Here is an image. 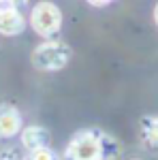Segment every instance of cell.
<instances>
[{
	"instance_id": "obj_12",
	"label": "cell",
	"mask_w": 158,
	"mask_h": 160,
	"mask_svg": "<svg viewBox=\"0 0 158 160\" xmlns=\"http://www.w3.org/2000/svg\"><path fill=\"white\" fill-rule=\"evenodd\" d=\"M154 22H156V26H158V4H156V9H154Z\"/></svg>"
},
{
	"instance_id": "obj_5",
	"label": "cell",
	"mask_w": 158,
	"mask_h": 160,
	"mask_svg": "<svg viewBox=\"0 0 158 160\" xmlns=\"http://www.w3.org/2000/svg\"><path fill=\"white\" fill-rule=\"evenodd\" d=\"M22 130V115L15 107H0V139H11Z\"/></svg>"
},
{
	"instance_id": "obj_10",
	"label": "cell",
	"mask_w": 158,
	"mask_h": 160,
	"mask_svg": "<svg viewBox=\"0 0 158 160\" xmlns=\"http://www.w3.org/2000/svg\"><path fill=\"white\" fill-rule=\"evenodd\" d=\"M0 160H22L15 152H11V149H7V152H2L0 154Z\"/></svg>"
},
{
	"instance_id": "obj_13",
	"label": "cell",
	"mask_w": 158,
	"mask_h": 160,
	"mask_svg": "<svg viewBox=\"0 0 158 160\" xmlns=\"http://www.w3.org/2000/svg\"><path fill=\"white\" fill-rule=\"evenodd\" d=\"M135 160H137V158H135Z\"/></svg>"
},
{
	"instance_id": "obj_3",
	"label": "cell",
	"mask_w": 158,
	"mask_h": 160,
	"mask_svg": "<svg viewBox=\"0 0 158 160\" xmlns=\"http://www.w3.org/2000/svg\"><path fill=\"white\" fill-rule=\"evenodd\" d=\"M30 26L43 38H51L62 28V11L54 2H38L30 13Z\"/></svg>"
},
{
	"instance_id": "obj_2",
	"label": "cell",
	"mask_w": 158,
	"mask_h": 160,
	"mask_svg": "<svg viewBox=\"0 0 158 160\" xmlns=\"http://www.w3.org/2000/svg\"><path fill=\"white\" fill-rule=\"evenodd\" d=\"M73 58V49L71 45H66L64 41H47L43 45H38L37 49L32 51V64L37 71H60L64 68Z\"/></svg>"
},
{
	"instance_id": "obj_7",
	"label": "cell",
	"mask_w": 158,
	"mask_h": 160,
	"mask_svg": "<svg viewBox=\"0 0 158 160\" xmlns=\"http://www.w3.org/2000/svg\"><path fill=\"white\" fill-rule=\"evenodd\" d=\"M24 15L19 11H9L0 13V34L4 37H15L24 30Z\"/></svg>"
},
{
	"instance_id": "obj_6",
	"label": "cell",
	"mask_w": 158,
	"mask_h": 160,
	"mask_svg": "<svg viewBox=\"0 0 158 160\" xmlns=\"http://www.w3.org/2000/svg\"><path fill=\"white\" fill-rule=\"evenodd\" d=\"M139 135L141 141L150 152L158 154V115H143L139 122Z\"/></svg>"
},
{
	"instance_id": "obj_11",
	"label": "cell",
	"mask_w": 158,
	"mask_h": 160,
	"mask_svg": "<svg viewBox=\"0 0 158 160\" xmlns=\"http://www.w3.org/2000/svg\"><path fill=\"white\" fill-rule=\"evenodd\" d=\"M90 4H92V7H107L109 2H107V0H92Z\"/></svg>"
},
{
	"instance_id": "obj_4",
	"label": "cell",
	"mask_w": 158,
	"mask_h": 160,
	"mask_svg": "<svg viewBox=\"0 0 158 160\" xmlns=\"http://www.w3.org/2000/svg\"><path fill=\"white\" fill-rule=\"evenodd\" d=\"M49 143H51V132L45 126H28L22 130V145L30 152L49 148Z\"/></svg>"
},
{
	"instance_id": "obj_1",
	"label": "cell",
	"mask_w": 158,
	"mask_h": 160,
	"mask_svg": "<svg viewBox=\"0 0 158 160\" xmlns=\"http://www.w3.org/2000/svg\"><path fill=\"white\" fill-rule=\"evenodd\" d=\"M118 141L98 128H85L71 137L64 156L66 160H111L118 154Z\"/></svg>"
},
{
	"instance_id": "obj_9",
	"label": "cell",
	"mask_w": 158,
	"mask_h": 160,
	"mask_svg": "<svg viewBox=\"0 0 158 160\" xmlns=\"http://www.w3.org/2000/svg\"><path fill=\"white\" fill-rule=\"evenodd\" d=\"M9 11H17V2H13V0H0V13H9Z\"/></svg>"
},
{
	"instance_id": "obj_8",
	"label": "cell",
	"mask_w": 158,
	"mask_h": 160,
	"mask_svg": "<svg viewBox=\"0 0 158 160\" xmlns=\"http://www.w3.org/2000/svg\"><path fill=\"white\" fill-rule=\"evenodd\" d=\"M30 160H58L56 152H51V148H43V149H34L30 154Z\"/></svg>"
}]
</instances>
